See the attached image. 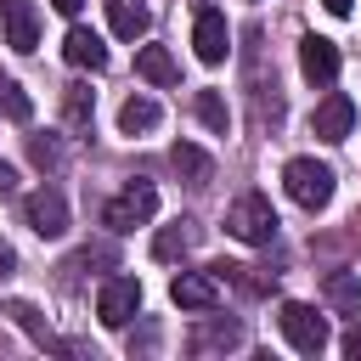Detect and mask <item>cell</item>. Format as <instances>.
Returning a JSON list of instances; mask_svg holds the SVG:
<instances>
[{
	"label": "cell",
	"instance_id": "obj_1",
	"mask_svg": "<svg viewBox=\"0 0 361 361\" xmlns=\"http://www.w3.org/2000/svg\"><path fill=\"white\" fill-rule=\"evenodd\" d=\"M152 214H158V186L135 175V180H130L124 192H113V197H107V209H102V226H107L113 237H124V231L147 226Z\"/></svg>",
	"mask_w": 361,
	"mask_h": 361
},
{
	"label": "cell",
	"instance_id": "obj_2",
	"mask_svg": "<svg viewBox=\"0 0 361 361\" xmlns=\"http://www.w3.org/2000/svg\"><path fill=\"white\" fill-rule=\"evenodd\" d=\"M282 192L299 209H327L333 203V169L316 164V158H288L282 164Z\"/></svg>",
	"mask_w": 361,
	"mask_h": 361
},
{
	"label": "cell",
	"instance_id": "obj_3",
	"mask_svg": "<svg viewBox=\"0 0 361 361\" xmlns=\"http://www.w3.org/2000/svg\"><path fill=\"white\" fill-rule=\"evenodd\" d=\"M226 231L237 237V243H271L276 237V214H271V203L259 197V192H243L231 209H226Z\"/></svg>",
	"mask_w": 361,
	"mask_h": 361
},
{
	"label": "cell",
	"instance_id": "obj_4",
	"mask_svg": "<svg viewBox=\"0 0 361 361\" xmlns=\"http://www.w3.org/2000/svg\"><path fill=\"white\" fill-rule=\"evenodd\" d=\"M276 327H282V338H288L299 355H322V350H327V322H322L310 305H299V299H288V305L276 310Z\"/></svg>",
	"mask_w": 361,
	"mask_h": 361
},
{
	"label": "cell",
	"instance_id": "obj_5",
	"mask_svg": "<svg viewBox=\"0 0 361 361\" xmlns=\"http://www.w3.org/2000/svg\"><path fill=\"white\" fill-rule=\"evenodd\" d=\"M192 45H197V62L220 68V62L231 56V28H226V11L203 6V11L192 17Z\"/></svg>",
	"mask_w": 361,
	"mask_h": 361
},
{
	"label": "cell",
	"instance_id": "obj_6",
	"mask_svg": "<svg viewBox=\"0 0 361 361\" xmlns=\"http://www.w3.org/2000/svg\"><path fill=\"white\" fill-rule=\"evenodd\" d=\"M350 130H355V102H350L344 90L322 96V102H316V113H310V135L338 147V141H350Z\"/></svg>",
	"mask_w": 361,
	"mask_h": 361
},
{
	"label": "cell",
	"instance_id": "obj_7",
	"mask_svg": "<svg viewBox=\"0 0 361 361\" xmlns=\"http://www.w3.org/2000/svg\"><path fill=\"white\" fill-rule=\"evenodd\" d=\"M135 310H141V282H135V276H107L102 293H96V316H102V327H124Z\"/></svg>",
	"mask_w": 361,
	"mask_h": 361
},
{
	"label": "cell",
	"instance_id": "obj_8",
	"mask_svg": "<svg viewBox=\"0 0 361 361\" xmlns=\"http://www.w3.org/2000/svg\"><path fill=\"white\" fill-rule=\"evenodd\" d=\"M0 39L17 56H28L39 45V11H34V0H0Z\"/></svg>",
	"mask_w": 361,
	"mask_h": 361
},
{
	"label": "cell",
	"instance_id": "obj_9",
	"mask_svg": "<svg viewBox=\"0 0 361 361\" xmlns=\"http://www.w3.org/2000/svg\"><path fill=\"white\" fill-rule=\"evenodd\" d=\"M23 214H28V226H34L39 237H62V231H68V197H62L56 186L28 192V197H23Z\"/></svg>",
	"mask_w": 361,
	"mask_h": 361
},
{
	"label": "cell",
	"instance_id": "obj_10",
	"mask_svg": "<svg viewBox=\"0 0 361 361\" xmlns=\"http://www.w3.org/2000/svg\"><path fill=\"white\" fill-rule=\"evenodd\" d=\"M169 299H175L180 310H214V305H220V276H214V271H180V276L169 282Z\"/></svg>",
	"mask_w": 361,
	"mask_h": 361
},
{
	"label": "cell",
	"instance_id": "obj_11",
	"mask_svg": "<svg viewBox=\"0 0 361 361\" xmlns=\"http://www.w3.org/2000/svg\"><path fill=\"white\" fill-rule=\"evenodd\" d=\"M299 68H305L310 85H333L338 79V45L322 39V34H305L299 39Z\"/></svg>",
	"mask_w": 361,
	"mask_h": 361
},
{
	"label": "cell",
	"instance_id": "obj_12",
	"mask_svg": "<svg viewBox=\"0 0 361 361\" xmlns=\"http://www.w3.org/2000/svg\"><path fill=\"white\" fill-rule=\"evenodd\" d=\"M62 56H68L73 68H90V73H102V68H107V45H102V34H90V28H68Z\"/></svg>",
	"mask_w": 361,
	"mask_h": 361
},
{
	"label": "cell",
	"instance_id": "obj_13",
	"mask_svg": "<svg viewBox=\"0 0 361 361\" xmlns=\"http://www.w3.org/2000/svg\"><path fill=\"white\" fill-rule=\"evenodd\" d=\"M107 23H113L118 39H141L147 23H152V11H147L141 0H107Z\"/></svg>",
	"mask_w": 361,
	"mask_h": 361
},
{
	"label": "cell",
	"instance_id": "obj_14",
	"mask_svg": "<svg viewBox=\"0 0 361 361\" xmlns=\"http://www.w3.org/2000/svg\"><path fill=\"white\" fill-rule=\"evenodd\" d=\"M135 73H141L147 85H175V79H180V68H175V56H169L164 45H141V51H135Z\"/></svg>",
	"mask_w": 361,
	"mask_h": 361
},
{
	"label": "cell",
	"instance_id": "obj_15",
	"mask_svg": "<svg viewBox=\"0 0 361 361\" xmlns=\"http://www.w3.org/2000/svg\"><path fill=\"white\" fill-rule=\"evenodd\" d=\"M169 164H175L192 186H209V175H214V158H209L203 147H192V141H175V147H169Z\"/></svg>",
	"mask_w": 361,
	"mask_h": 361
},
{
	"label": "cell",
	"instance_id": "obj_16",
	"mask_svg": "<svg viewBox=\"0 0 361 361\" xmlns=\"http://www.w3.org/2000/svg\"><path fill=\"white\" fill-rule=\"evenodd\" d=\"M322 293H327V305H333V310H344V316H355V310H361V276H355V271H327Z\"/></svg>",
	"mask_w": 361,
	"mask_h": 361
},
{
	"label": "cell",
	"instance_id": "obj_17",
	"mask_svg": "<svg viewBox=\"0 0 361 361\" xmlns=\"http://www.w3.org/2000/svg\"><path fill=\"white\" fill-rule=\"evenodd\" d=\"M158 118H164V107H158L152 96H130V102L118 107V130H124V135H141V130H158Z\"/></svg>",
	"mask_w": 361,
	"mask_h": 361
},
{
	"label": "cell",
	"instance_id": "obj_18",
	"mask_svg": "<svg viewBox=\"0 0 361 361\" xmlns=\"http://www.w3.org/2000/svg\"><path fill=\"white\" fill-rule=\"evenodd\" d=\"M192 243H197V226H192V220H175V226H164V231L152 237V259H180Z\"/></svg>",
	"mask_w": 361,
	"mask_h": 361
},
{
	"label": "cell",
	"instance_id": "obj_19",
	"mask_svg": "<svg viewBox=\"0 0 361 361\" xmlns=\"http://www.w3.org/2000/svg\"><path fill=\"white\" fill-rule=\"evenodd\" d=\"M6 316H11V322H17V327H23L28 338H34V344H45V350H62V344L51 338V327L39 322V310H34L28 299H11V305H6Z\"/></svg>",
	"mask_w": 361,
	"mask_h": 361
},
{
	"label": "cell",
	"instance_id": "obj_20",
	"mask_svg": "<svg viewBox=\"0 0 361 361\" xmlns=\"http://www.w3.org/2000/svg\"><path fill=\"white\" fill-rule=\"evenodd\" d=\"M0 113H6V118H17V124H28V118H34V96H28L11 73H0Z\"/></svg>",
	"mask_w": 361,
	"mask_h": 361
},
{
	"label": "cell",
	"instance_id": "obj_21",
	"mask_svg": "<svg viewBox=\"0 0 361 361\" xmlns=\"http://www.w3.org/2000/svg\"><path fill=\"white\" fill-rule=\"evenodd\" d=\"M62 113H68V130H90V113H96L90 90H85V85H68V90H62Z\"/></svg>",
	"mask_w": 361,
	"mask_h": 361
},
{
	"label": "cell",
	"instance_id": "obj_22",
	"mask_svg": "<svg viewBox=\"0 0 361 361\" xmlns=\"http://www.w3.org/2000/svg\"><path fill=\"white\" fill-rule=\"evenodd\" d=\"M197 118H203L214 135H226V130H231V107H226V96H220V90H197Z\"/></svg>",
	"mask_w": 361,
	"mask_h": 361
},
{
	"label": "cell",
	"instance_id": "obj_23",
	"mask_svg": "<svg viewBox=\"0 0 361 361\" xmlns=\"http://www.w3.org/2000/svg\"><path fill=\"white\" fill-rule=\"evenodd\" d=\"M231 344H243V327H231V322H226V327H197V333H192V350H197V355H203V350H231Z\"/></svg>",
	"mask_w": 361,
	"mask_h": 361
},
{
	"label": "cell",
	"instance_id": "obj_24",
	"mask_svg": "<svg viewBox=\"0 0 361 361\" xmlns=\"http://www.w3.org/2000/svg\"><path fill=\"white\" fill-rule=\"evenodd\" d=\"M28 158H34L39 169H56V164H62V147H56V141H39V135H34V141H28Z\"/></svg>",
	"mask_w": 361,
	"mask_h": 361
},
{
	"label": "cell",
	"instance_id": "obj_25",
	"mask_svg": "<svg viewBox=\"0 0 361 361\" xmlns=\"http://www.w3.org/2000/svg\"><path fill=\"white\" fill-rule=\"evenodd\" d=\"M338 350H344V355H350V361H361V322H355V327H350V333H344V338H338Z\"/></svg>",
	"mask_w": 361,
	"mask_h": 361
},
{
	"label": "cell",
	"instance_id": "obj_26",
	"mask_svg": "<svg viewBox=\"0 0 361 361\" xmlns=\"http://www.w3.org/2000/svg\"><path fill=\"white\" fill-rule=\"evenodd\" d=\"M11 192H17V169H11V164H0V197H11Z\"/></svg>",
	"mask_w": 361,
	"mask_h": 361
},
{
	"label": "cell",
	"instance_id": "obj_27",
	"mask_svg": "<svg viewBox=\"0 0 361 361\" xmlns=\"http://www.w3.org/2000/svg\"><path fill=\"white\" fill-rule=\"evenodd\" d=\"M11 271H17V254H11V248H6V243H0V282H6V276H11Z\"/></svg>",
	"mask_w": 361,
	"mask_h": 361
},
{
	"label": "cell",
	"instance_id": "obj_28",
	"mask_svg": "<svg viewBox=\"0 0 361 361\" xmlns=\"http://www.w3.org/2000/svg\"><path fill=\"white\" fill-rule=\"evenodd\" d=\"M322 6H327L333 17H350V6H355V0H322Z\"/></svg>",
	"mask_w": 361,
	"mask_h": 361
},
{
	"label": "cell",
	"instance_id": "obj_29",
	"mask_svg": "<svg viewBox=\"0 0 361 361\" xmlns=\"http://www.w3.org/2000/svg\"><path fill=\"white\" fill-rule=\"evenodd\" d=\"M51 6H56L62 17H79V6H85V0H51Z\"/></svg>",
	"mask_w": 361,
	"mask_h": 361
}]
</instances>
